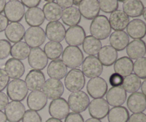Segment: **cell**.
<instances>
[{
  "label": "cell",
  "mask_w": 146,
  "mask_h": 122,
  "mask_svg": "<svg viewBox=\"0 0 146 122\" xmlns=\"http://www.w3.org/2000/svg\"><path fill=\"white\" fill-rule=\"evenodd\" d=\"M91 36L98 40H104L111 34V27L108 19L105 15H98L93 19L90 25Z\"/></svg>",
  "instance_id": "obj_1"
},
{
  "label": "cell",
  "mask_w": 146,
  "mask_h": 122,
  "mask_svg": "<svg viewBox=\"0 0 146 122\" xmlns=\"http://www.w3.org/2000/svg\"><path fill=\"white\" fill-rule=\"evenodd\" d=\"M84 54L78 47L68 46L62 53V61L67 67L75 69L79 67L84 61Z\"/></svg>",
  "instance_id": "obj_2"
},
{
  "label": "cell",
  "mask_w": 146,
  "mask_h": 122,
  "mask_svg": "<svg viewBox=\"0 0 146 122\" xmlns=\"http://www.w3.org/2000/svg\"><path fill=\"white\" fill-rule=\"evenodd\" d=\"M7 97L12 101H21L28 94V88L25 81L20 79L11 80L7 87Z\"/></svg>",
  "instance_id": "obj_3"
},
{
  "label": "cell",
  "mask_w": 146,
  "mask_h": 122,
  "mask_svg": "<svg viewBox=\"0 0 146 122\" xmlns=\"http://www.w3.org/2000/svg\"><path fill=\"white\" fill-rule=\"evenodd\" d=\"M85 76L79 69H72L66 75L64 84L67 90L71 92L81 91L85 86Z\"/></svg>",
  "instance_id": "obj_4"
},
{
  "label": "cell",
  "mask_w": 146,
  "mask_h": 122,
  "mask_svg": "<svg viewBox=\"0 0 146 122\" xmlns=\"http://www.w3.org/2000/svg\"><path fill=\"white\" fill-rule=\"evenodd\" d=\"M67 102L71 111L76 113H81L84 112L88 109L90 99L86 93L82 91H78L70 94Z\"/></svg>",
  "instance_id": "obj_5"
},
{
  "label": "cell",
  "mask_w": 146,
  "mask_h": 122,
  "mask_svg": "<svg viewBox=\"0 0 146 122\" xmlns=\"http://www.w3.org/2000/svg\"><path fill=\"white\" fill-rule=\"evenodd\" d=\"M103 71L104 66L96 56H88L84 59L82 63V72L88 78L92 79L99 77Z\"/></svg>",
  "instance_id": "obj_6"
},
{
  "label": "cell",
  "mask_w": 146,
  "mask_h": 122,
  "mask_svg": "<svg viewBox=\"0 0 146 122\" xmlns=\"http://www.w3.org/2000/svg\"><path fill=\"white\" fill-rule=\"evenodd\" d=\"M4 16L11 22L21 21L25 14V7L20 1H10L6 3Z\"/></svg>",
  "instance_id": "obj_7"
},
{
  "label": "cell",
  "mask_w": 146,
  "mask_h": 122,
  "mask_svg": "<svg viewBox=\"0 0 146 122\" xmlns=\"http://www.w3.org/2000/svg\"><path fill=\"white\" fill-rule=\"evenodd\" d=\"M24 38L30 48L39 47L46 40L45 31L40 27H31L25 31Z\"/></svg>",
  "instance_id": "obj_8"
},
{
  "label": "cell",
  "mask_w": 146,
  "mask_h": 122,
  "mask_svg": "<svg viewBox=\"0 0 146 122\" xmlns=\"http://www.w3.org/2000/svg\"><path fill=\"white\" fill-rule=\"evenodd\" d=\"M86 89L89 96L92 98H103L108 91V84L104 79L95 77L88 81Z\"/></svg>",
  "instance_id": "obj_9"
},
{
  "label": "cell",
  "mask_w": 146,
  "mask_h": 122,
  "mask_svg": "<svg viewBox=\"0 0 146 122\" xmlns=\"http://www.w3.org/2000/svg\"><path fill=\"white\" fill-rule=\"evenodd\" d=\"M43 93L47 99L54 100L60 98L64 91V87L60 80L55 79H48L45 81L42 87Z\"/></svg>",
  "instance_id": "obj_10"
},
{
  "label": "cell",
  "mask_w": 146,
  "mask_h": 122,
  "mask_svg": "<svg viewBox=\"0 0 146 122\" xmlns=\"http://www.w3.org/2000/svg\"><path fill=\"white\" fill-rule=\"evenodd\" d=\"M70 109L68 102L64 98L56 99H54L49 104L48 113L52 118L62 120L66 117L69 114Z\"/></svg>",
  "instance_id": "obj_11"
},
{
  "label": "cell",
  "mask_w": 146,
  "mask_h": 122,
  "mask_svg": "<svg viewBox=\"0 0 146 122\" xmlns=\"http://www.w3.org/2000/svg\"><path fill=\"white\" fill-rule=\"evenodd\" d=\"M88 112L92 118L97 119H104L110 110L109 105L106 100L103 98L94 99L88 107Z\"/></svg>",
  "instance_id": "obj_12"
},
{
  "label": "cell",
  "mask_w": 146,
  "mask_h": 122,
  "mask_svg": "<svg viewBox=\"0 0 146 122\" xmlns=\"http://www.w3.org/2000/svg\"><path fill=\"white\" fill-rule=\"evenodd\" d=\"M48 61V59L42 49L40 47L31 49L28 57V62L31 68L41 71L46 68Z\"/></svg>",
  "instance_id": "obj_13"
},
{
  "label": "cell",
  "mask_w": 146,
  "mask_h": 122,
  "mask_svg": "<svg viewBox=\"0 0 146 122\" xmlns=\"http://www.w3.org/2000/svg\"><path fill=\"white\" fill-rule=\"evenodd\" d=\"M86 31L81 26L76 25L70 27L66 31L65 39L66 42L69 46L78 47L81 45L85 39Z\"/></svg>",
  "instance_id": "obj_14"
},
{
  "label": "cell",
  "mask_w": 146,
  "mask_h": 122,
  "mask_svg": "<svg viewBox=\"0 0 146 122\" xmlns=\"http://www.w3.org/2000/svg\"><path fill=\"white\" fill-rule=\"evenodd\" d=\"M78 11L81 15L85 19L93 20L99 15L98 0H82L78 5Z\"/></svg>",
  "instance_id": "obj_15"
},
{
  "label": "cell",
  "mask_w": 146,
  "mask_h": 122,
  "mask_svg": "<svg viewBox=\"0 0 146 122\" xmlns=\"http://www.w3.org/2000/svg\"><path fill=\"white\" fill-rule=\"evenodd\" d=\"M5 115L9 122H19L22 119L26 111L25 107L21 101H12L5 108Z\"/></svg>",
  "instance_id": "obj_16"
},
{
  "label": "cell",
  "mask_w": 146,
  "mask_h": 122,
  "mask_svg": "<svg viewBox=\"0 0 146 122\" xmlns=\"http://www.w3.org/2000/svg\"><path fill=\"white\" fill-rule=\"evenodd\" d=\"M65 27L58 21L49 22L46 27V37L52 41H62L65 37Z\"/></svg>",
  "instance_id": "obj_17"
},
{
  "label": "cell",
  "mask_w": 146,
  "mask_h": 122,
  "mask_svg": "<svg viewBox=\"0 0 146 122\" xmlns=\"http://www.w3.org/2000/svg\"><path fill=\"white\" fill-rule=\"evenodd\" d=\"M106 101L112 107H120L126 101L127 92L123 87H113L107 91Z\"/></svg>",
  "instance_id": "obj_18"
},
{
  "label": "cell",
  "mask_w": 146,
  "mask_h": 122,
  "mask_svg": "<svg viewBox=\"0 0 146 122\" xmlns=\"http://www.w3.org/2000/svg\"><path fill=\"white\" fill-rule=\"evenodd\" d=\"M108 21L111 29L114 31H123L130 22V19L123 10L117 9L111 13Z\"/></svg>",
  "instance_id": "obj_19"
},
{
  "label": "cell",
  "mask_w": 146,
  "mask_h": 122,
  "mask_svg": "<svg viewBox=\"0 0 146 122\" xmlns=\"http://www.w3.org/2000/svg\"><path fill=\"white\" fill-rule=\"evenodd\" d=\"M45 81V76L42 71L32 69L27 74L24 81L28 90L33 91L41 89Z\"/></svg>",
  "instance_id": "obj_20"
},
{
  "label": "cell",
  "mask_w": 146,
  "mask_h": 122,
  "mask_svg": "<svg viewBox=\"0 0 146 122\" xmlns=\"http://www.w3.org/2000/svg\"><path fill=\"white\" fill-rule=\"evenodd\" d=\"M48 99L41 90L33 91L27 97V106L31 110L38 111L46 107Z\"/></svg>",
  "instance_id": "obj_21"
},
{
  "label": "cell",
  "mask_w": 146,
  "mask_h": 122,
  "mask_svg": "<svg viewBox=\"0 0 146 122\" xmlns=\"http://www.w3.org/2000/svg\"><path fill=\"white\" fill-rule=\"evenodd\" d=\"M127 107L133 114L143 113L146 109L145 95L138 91L132 93L127 100Z\"/></svg>",
  "instance_id": "obj_22"
},
{
  "label": "cell",
  "mask_w": 146,
  "mask_h": 122,
  "mask_svg": "<svg viewBox=\"0 0 146 122\" xmlns=\"http://www.w3.org/2000/svg\"><path fill=\"white\" fill-rule=\"evenodd\" d=\"M5 36L9 42L17 43L24 39L25 28L19 22H11L4 30Z\"/></svg>",
  "instance_id": "obj_23"
},
{
  "label": "cell",
  "mask_w": 146,
  "mask_h": 122,
  "mask_svg": "<svg viewBox=\"0 0 146 122\" xmlns=\"http://www.w3.org/2000/svg\"><path fill=\"white\" fill-rule=\"evenodd\" d=\"M127 34L133 39H142L145 37L146 24L140 19H135L128 23L126 27Z\"/></svg>",
  "instance_id": "obj_24"
},
{
  "label": "cell",
  "mask_w": 146,
  "mask_h": 122,
  "mask_svg": "<svg viewBox=\"0 0 146 122\" xmlns=\"http://www.w3.org/2000/svg\"><path fill=\"white\" fill-rule=\"evenodd\" d=\"M68 72V69L62 60H52L47 67V74L51 79L61 80L66 77Z\"/></svg>",
  "instance_id": "obj_25"
},
{
  "label": "cell",
  "mask_w": 146,
  "mask_h": 122,
  "mask_svg": "<svg viewBox=\"0 0 146 122\" xmlns=\"http://www.w3.org/2000/svg\"><path fill=\"white\" fill-rule=\"evenodd\" d=\"M4 68L9 77L13 79L21 78L25 72L24 64L20 60L14 58L7 60L5 63Z\"/></svg>",
  "instance_id": "obj_26"
},
{
  "label": "cell",
  "mask_w": 146,
  "mask_h": 122,
  "mask_svg": "<svg viewBox=\"0 0 146 122\" xmlns=\"http://www.w3.org/2000/svg\"><path fill=\"white\" fill-rule=\"evenodd\" d=\"M118 51L111 47V45H106L101 47L98 53V59L103 66L111 67L118 59Z\"/></svg>",
  "instance_id": "obj_27"
},
{
  "label": "cell",
  "mask_w": 146,
  "mask_h": 122,
  "mask_svg": "<svg viewBox=\"0 0 146 122\" xmlns=\"http://www.w3.org/2000/svg\"><path fill=\"white\" fill-rule=\"evenodd\" d=\"M109 42L117 51H123L129 44L130 38L125 31H115L110 34Z\"/></svg>",
  "instance_id": "obj_28"
},
{
  "label": "cell",
  "mask_w": 146,
  "mask_h": 122,
  "mask_svg": "<svg viewBox=\"0 0 146 122\" xmlns=\"http://www.w3.org/2000/svg\"><path fill=\"white\" fill-rule=\"evenodd\" d=\"M24 17L26 22L30 27H40L45 20L42 9L37 7L29 8L25 11Z\"/></svg>",
  "instance_id": "obj_29"
},
{
  "label": "cell",
  "mask_w": 146,
  "mask_h": 122,
  "mask_svg": "<svg viewBox=\"0 0 146 122\" xmlns=\"http://www.w3.org/2000/svg\"><path fill=\"white\" fill-rule=\"evenodd\" d=\"M145 43L142 39H134L126 47V53L131 59H138L145 55Z\"/></svg>",
  "instance_id": "obj_30"
},
{
  "label": "cell",
  "mask_w": 146,
  "mask_h": 122,
  "mask_svg": "<svg viewBox=\"0 0 146 122\" xmlns=\"http://www.w3.org/2000/svg\"><path fill=\"white\" fill-rule=\"evenodd\" d=\"M144 4L141 0H125L123 4V11L130 17H138L142 15Z\"/></svg>",
  "instance_id": "obj_31"
},
{
  "label": "cell",
  "mask_w": 146,
  "mask_h": 122,
  "mask_svg": "<svg viewBox=\"0 0 146 122\" xmlns=\"http://www.w3.org/2000/svg\"><path fill=\"white\" fill-rule=\"evenodd\" d=\"M61 19L63 23L69 27L78 25L81 20V15L76 7L64 9L62 11Z\"/></svg>",
  "instance_id": "obj_32"
},
{
  "label": "cell",
  "mask_w": 146,
  "mask_h": 122,
  "mask_svg": "<svg viewBox=\"0 0 146 122\" xmlns=\"http://www.w3.org/2000/svg\"><path fill=\"white\" fill-rule=\"evenodd\" d=\"M42 11L46 19L50 22H52L58 21L61 18L63 10L57 3L51 1L44 4Z\"/></svg>",
  "instance_id": "obj_33"
},
{
  "label": "cell",
  "mask_w": 146,
  "mask_h": 122,
  "mask_svg": "<svg viewBox=\"0 0 146 122\" xmlns=\"http://www.w3.org/2000/svg\"><path fill=\"white\" fill-rule=\"evenodd\" d=\"M133 61L128 57H123L117 59L114 63L115 73L120 74L123 77L130 75L133 72Z\"/></svg>",
  "instance_id": "obj_34"
},
{
  "label": "cell",
  "mask_w": 146,
  "mask_h": 122,
  "mask_svg": "<svg viewBox=\"0 0 146 122\" xmlns=\"http://www.w3.org/2000/svg\"><path fill=\"white\" fill-rule=\"evenodd\" d=\"M82 45L84 51L88 56H96L102 47L101 41L91 35L85 37Z\"/></svg>",
  "instance_id": "obj_35"
},
{
  "label": "cell",
  "mask_w": 146,
  "mask_h": 122,
  "mask_svg": "<svg viewBox=\"0 0 146 122\" xmlns=\"http://www.w3.org/2000/svg\"><path fill=\"white\" fill-rule=\"evenodd\" d=\"M31 48L25 41H19L11 46L10 55L12 58L21 61L28 58Z\"/></svg>",
  "instance_id": "obj_36"
},
{
  "label": "cell",
  "mask_w": 146,
  "mask_h": 122,
  "mask_svg": "<svg viewBox=\"0 0 146 122\" xmlns=\"http://www.w3.org/2000/svg\"><path fill=\"white\" fill-rule=\"evenodd\" d=\"M129 111L124 107H115L109 110L108 113V122H128Z\"/></svg>",
  "instance_id": "obj_37"
},
{
  "label": "cell",
  "mask_w": 146,
  "mask_h": 122,
  "mask_svg": "<svg viewBox=\"0 0 146 122\" xmlns=\"http://www.w3.org/2000/svg\"><path fill=\"white\" fill-rule=\"evenodd\" d=\"M44 51L49 59H57L62 54L63 46L60 42L50 41L44 46Z\"/></svg>",
  "instance_id": "obj_38"
},
{
  "label": "cell",
  "mask_w": 146,
  "mask_h": 122,
  "mask_svg": "<svg viewBox=\"0 0 146 122\" xmlns=\"http://www.w3.org/2000/svg\"><path fill=\"white\" fill-rule=\"evenodd\" d=\"M141 80L135 74H131L123 79V88L126 92L134 93L136 92L141 88Z\"/></svg>",
  "instance_id": "obj_39"
},
{
  "label": "cell",
  "mask_w": 146,
  "mask_h": 122,
  "mask_svg": "<svg viewBox=\"0 0 146 122\" xmlns=\"http://www.w3.org/2000/svg\"><path fill=\"white\" fill-rule=\"evenodd\" d=\"M133 71L135 75L140 79H145L146 78V59L145 57H141L135 60L133 63Z\"/></svg>",
  "instance_id": "obj_40"
},
{
  "label": "cell",
  "mask_w": 146,
  "mask_h": 122,
  "mask_svg": "<svg viewBox=\"0 0 146 122\" xmlns=\"http://www.w3.org/2000/svg\"><path fill=\"white\" fill-rule=\"evenodd\" d=\"M100 9L104 13H112L118 9V0H98Z\"/></svg>",
  "instance_id": "obj_41"
},
{
  "label": "cell",
  "mask_w": 146,
  "mask_h": 122,
  "mask_svg": "<svg viewBox=\"0 0 146 122\" xmlns=\"http://www.w3.org/2000/svg\"><path fill=\"white\" fill-rule=\"evenodd\" d=\"M22 122H42L41 116L37 111L27 110L25 111L22 118Z\"/></svg>",
  "instance_id": "obj_42"
},
{
  "label": "cell",
  "mask_w": 146,
  "mask_h": 122,
  "mask_svg": "<svg viewBox=\"0 0 146 122\" xmlns=\"http://www.w3.org/2000/svg\"><path fill=\"white\" fill-rule=\"evenodd\" d=\"M11 43L6 39H0V59H4L10 55Z\"/></svg>",
  "instance_id": "obj_43"
},
{
  "label": "cell",
  "mask_w": 146,
  "mask_h": 122,
  "mask_svg": "<svg viewBox=\"0 0 146 122\" xmlns=\"http://www.w3.org/2000/svg\"><path fill=\"white\" fill-rule=\"evenodd\" d=\"M9 82V77L7 73L4 69H0V91H2L7 88Z\"/></svg>",
  "instance_id": "obj_44"
},
{
  "label": "cell",
  "mask_w": 146,
  "mask_h": 122,
  "mask_svg": "<svg viewBox=\"0 0 146 122\" xmlns=\"http://www.w3.org/2000/svg\"><path fill=\"white\" fill-rule=\"evenodd\" d=\"M109 82L112 87H121L123 82V77L117 73H113L110 76Z\"/></svg>",
  "instance_id": "obj_45"
},
{
  "label": "cell",
  "mask_w": 146,
  "mask_h": 122,
  "mask_svg": "<svg viewBox=\"0 0 146 122\" xmlns=\"http://www.w3.org/2000/svg\"><path fill=\"white\" fill-rule=\"evenodd\" d=\"M64 122H84V120L80 113L71 112L66 116Z\"/></svg>",
  "instance_id": "obj_46"
},
{
  "label": "cell",
  "mask_w": 146,
  "mask_h": 122,
  "mask_svg": "<svg viewBox=\"0 0 146 122\" xmlns=\"http://www.w3.org/2000/svg\"><path fill=\"white\" fill-rule=\"evenodd\" d=\"M128 122H146V115L144 113H135L128 119Z\"/></svg>",
  "instance_id": "obj_47"
},
{
  "label": "cell",
  "mask_w": 146,
  "mask_h": 122,
  "mask_svg": "<svg viewBox=\"0 0 146 122\" xmlns=\"http://www.w3.org/2000/svg\"><path fill=\"white\" fill-rule=\"evenodd\" d=\"M9 104V98L5 93L0 91V111L5 109L6 107Z\"/></svg>",
  "instance_id": "obj_48"
},
{
  "label": "cell",
  "mask_w": 146,
  "mask_h": 122,
  "mask_svg": "<svg viewBox=\"0 0 146 122\" xmlns=\"http://www.w3.org/2000/svg\"><path fill=\"white\" fill-rule=\"evenodd\" d=\"M41 1V0H21V2L24 7L32 8V7H36L37 6L39 5Z\"/></svg>",
  "instance_id": "obj_49"
},
{
  "label": "cell",
  "mask_w": 146,
  "mask_h": 122,
  "mask_svg": "<svg viewBox=\"0 0 146 122\" xmlns=\"http://www.w3.org/2000/svg\"><path fill=\"white\" fill-rule=\"evenodd\" d=\"M56 2L61 9L68 8V7H72L74 4L73 0H56Z\"/></svg>",
  "instance_id": "obj_50"
},
{
  "label": "cell",
  "mask_w": 146,
  "mask_h": 122,
  "mask_svg": "<svg viewBox=\"0 0 146 122\" xmlns=\"http://www.w3.org/2000/svg\"><path fill=\"white\" fill-rule=\"evenodd\" d=\"M9 24V21L6 17L3 14H0V32H2L5 30Z\"/></svg>",
  "instance_id": "obj_51"
},
{
  "label": "cell",
  "mask_w": 146,
  "mask_h": 122,
  "mask_svg": "<svg viewBox=\"0 0 146 122\" xmlns=\"http://www.w3.org/2000/svg\"><path fill=\"white\" fill-rule=\"evenodd\" d=\"M6 5V0H0V14L4 11V7Z\"/></svg>",
  "instance_id": "obj_52"
},
{
  "label": "cell",
  "mask_w": 146,
  "mask_h": 122,
  "mask_svg": "<svg viewBox=\"0 0 146 122\" xmlns=\"http://www.w3.org/2000/svg\"><path fill=\"white\" fill-rule=\"evenodd\" d=\"M141 91L144 95H146V81H144L143 82L141 83Z\"/></svg>",
  "instance_id": "obj_53"
},
{
  "label": "cell",
  "mask_w": 146,
  "mask_h": 122,
  "mask_svg": "<svg viewBox=\"0 0 146 122\" xmlns=\"http://www.w3.org/2000/svg\"><path fill=\"white\" fill-rule=\"evenodd\" d=\"M7 119L5 114L2 112V111H0V122H7Z\"/></svg>",
  "instance_id": "obj_54"
},
{
  "label": "cell",
  "mask_w": 146,
  "mask_h": 122,
  "mask_svg": "<svg viewBox=\"0 0 146 122\" xmlns=\"http://www.w3.org/2000/svg\"><path fill=\"white\" fill-rule=\"evenodd\" d=\"M85 122H102L100 119H97L95 118H90L88 119H87Z\"/></svg>",
  "instance_id": "obj_55"
},
{
  "label": "cell",
  "mask_w": 146,
  "mask_h": 122,
  "mask_svg": "<svg viewBox=\"0 0 146 122\" xmlns=\"http://www.w3.org/2000/svg\"><path fill=\"white\" fill-rule=\"evenodd\" d=\"M46 122H62V121H61V120L57 119H55V118H49L48 119L46 120Z\"/></svg>",
  "instance_id": "obj_56"
},
{
  "label": "cell",
  "mask_w": 146,
  "mask_h": 122,
  "mask_svg": "<svg viewBox=\"0 0 146 122\" xmlns=\"http://www.w3.org/2000/svg\"><path fill=\"white\" fill-rule=\"evenodd\" d=\"M81 1H82V0H73V3H74V4L75 6H78Z\"/></svg>",
  "instance_id": "obj_57"
},
{
  "label": "cell",
  "mask_w": 146,
  "mask_h": 122,
  "mask_svg": "<svg viewBox=\"0 0 146 122\" xmlns=\"http://www.w3.org/2000/svg\"><path fill=\"white\" fill-rule=\"evenodd\" d=\"M142 15H143V17L144 19H146V8H145V7L144 8L143 11Z\"/></svg>",
  "instance_id": "obj_58"
},
{
  "label": "cell",
  "mask_w": 146,
  "mask_h": 122,
  "mask_svg": "<svg viewBox=\"0 0 146 122\" xmlns=\"http://www.w3.org/2000/svg\"><path fill=\"white\" fill-rule=\"evenodd\" d=\"M44 1H48V2H51V1H54V0H44Z\"/></svg>",
  "instance_id": "obj_59"
},
{
  "label": "cell",
  "mask_w": 146,
  "mask_h": 122,
  "mask_svg": "<svg viewBox=\"0 0 146 122\" xmlns=\"http://www.w3.org/2000/svg\"><path fill=\"white\" fill-rule=\"evenodd\" d=\"M124 1H125V0H118V1H121V2H123Z\"/></svg>",
  "instance_id": "obj_60"
},
{
  "label": "cell",
  "mask_w": 146,
  "mask_h": 122,
  "mask_svg": "<svg viewBox=\"0 0 146 122\" xmlns=\"http://www.w3.org/2000/svg\"><path fill=\"white\" fill-rule=\"evenodd\" d=\"M19 1V0H9V1Z\"/></svg>",
  "instance_id": "obj_61"
}]
</instances>
